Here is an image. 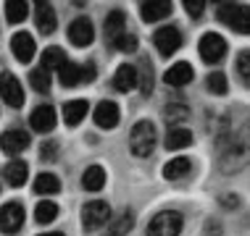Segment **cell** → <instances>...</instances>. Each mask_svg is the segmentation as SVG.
<instances>
[{"mask_svg": "<svg viewBox=\"0 0 250 236\" xmlns=\"http://www.w3.org/2000/svg\"><path fill=\"white\" fill-rule=\"evenodd\" d=\"M129 147L137 158H147L155 150V126L153 121H137L129 134Z\"/></svg>", "mask_w": 250, "mask_h": 236, "instance_id": "6da1fadb", "label": "cell"}, {"mask_svg": "<svg viewBox=\"0 0 250 236\" xmlns=\"http://www.w3.org/2000/svg\"><path fill=\"white\" fill-rule=\"evenodd\" d=\"M58 218V205L53 200H42V202H37V207H35V220L37 223H53V220Z\"/></svg>", "mask_w": 250, "mask_h": 236, "instance_id": "83f0119b", "label": "cell"}, {"mask_svg": "<svg viewBox=\"0 0 250 236\" xmlns=\"http://www.w3.org/2000/svg\"><path fill=\"white\" fill-rule=\"evenodd\" d=\"M98 76L95 66L87 63V66H79V63H71L66 60L63 66L58 69V82L63 87H77V84H84V82H92Z\"/></svg>", "mask_w": 250, "mask_h": 236, "instance_id": "3957f363", "label": "cell"}, {"mask_svg": "<svg viewBox=\"0 0 250 236\" xmlns=\"http://www.w3.org/2000/svg\"><path fill=\"white\" fill-rule=\"evenodd\" d=\"M190 168H192L190 158H174L164 165V176L168 181H179V179H185L187 173H190Z\"/></svg>", "mask_w": 250, "mask_h": 236, "instance_id": "603a6c76", "label": "cell"}, {"mask_svg": "<svg viewBox=\"0 0 250 236\" xmlns=\"http://www.w3.org/2000/svg\"><path fill=\"white\" fill-rule=\"evenodd\" d=\"M29 84H32V90L35 92H50V84H53V79H50V73L48 71H42V69H32L29 71Z\"/></svg>", "mask_w": 250, "mask_h": 236, "instance_id": "f546056e", "label": "cell"}, {"mask_svg": "<svg viewBox=\"0 0 250 236\" xmlns=\"http://www.w3.org/2000/svg\"><path fill=\"white\" fill-rule=\"evenodd\" d=\"M164 118L168 121V124H177V121H187L190 118V110H187L185 105H168L164 110Z\"/></svg>", "mask_w": 250, "mask_h": 236, "instance_id": "d6a6232c", "label": "cell"}, {"mask_svg": "<svg viewBox=\"0 0 250 236\" xmlns=\"http://www.w3.org/2000/svg\"><path fill=\"white\" fill-rule=\"evenodd\" d=\"M35 37L32 35H26V32H16L11 39V50H13V55H16L19 63H29L32 58H35Z\"/></svg>", "mask_w": 250, "mask_h": 236, "instance_id": "4fadbf2b", "label": "cell"}, {"mask_svg": "<svg viewBox=\"0 0 250 236\" xmlns=\"http://www.w3.org/2000/svg\"><path fill=\"white\" fill-rule=\"evenodd\" d=\"M113 87H116L119 92H129L137 87V66L132 63H121L116 73H113Z\"/></svg>", "mask_w": 250, "mask_h": 236, "instance_id": "e0dca14e", "label": "cell"}, {"mask_svg": "<svg viewBox=\"0 0 250 236\" xmlns=\"http://www.w3.org/2000/svg\"><path fill=\"white\" fill-rule=\"evenodd\" d=\"M0 147H3V152L8 155H19L24 152L26 147H29V134L24 129H8L0 134Z\"/></svg>", "mask_w": 250, "mask_h": 236, "instance_id": "7c38bea8", "label": "cell"}, {"mask_svg": "<svg viewBox=\"0 0 250 236\" xmlns=\"http://www.w3.org/2000/svg\"><path fill=\"white\" fill-rule=\"evenodd\" d=\"M124 26H126V13L124 11H111L105 16V35L108 39H116L124 35Z\"/></svg>", "mask_w": 250, "mask_h": 236, "instance_id": "484cf974", "label": "cell"}, {"mask_svg": "<svg viewBox=\"0 0 250 236\" xmlns=\"http://www.w3.org/2000/svg\"><path fill=\"white\" fill-rule=\"evenodd\" d=\"M40 158H42V160H56L58 158V142L56 139L45 142V145L40 147Z\"/></svg>", "mask_w": 250, "mask_h": 236, "instance_id": "e575fe53", "label": "cell"}, {"mask_svg": "<svg viewBox=\"0 0 250 236\" xmlns=\"http://www.w3.org/2000/svg\"><path fill=\"white\" fill-rule=\"evenodd\" d=\"M153 42H155V47H158L161 55L168 58L182 47V32L177 29V26H161V29H155Z\"/></svg>", "mask_w": 250, "mask_h": 236, "instance_id": "8992f818", "label": "cell"}, {"mask_svg": "<svg viewBox=\"0 0 250 236\" xmlns=\"http://www.w3.org/2000/svg\"><path fill=\"white\" fill-rule=\"evenodd\" d=\"M195 79V71H192V66L190 63H174L171 69H166V73H164V82L168 84V87H187Z\"/></svg>", "mask_w": 250, "mask_h": 236, "instance_id": "9a60e30c", "label": "cell"}, {"mask_svg": "<svg viewBox=\"0 0 250 236\" xmlns=\"http://www.w3.org/2000/svg\"><path fill=\"white\" fill-rule=\"evenodd\" d=\"M87 110H90V105H87L84 100H69V103L63 105V121H66V126H79L84 121Z\"/></svg>", "mask_w": 250, "mask_h": 236, "instance_id": "d6986e66", "label": "cell"}, {"mask_svg": "<svg viewBox=\"0 0 250 236\" xmlns=\"http://www.w3.org/2000/svg\"><path fill=\"white\" fill-rule=\"evenodd\" d=\"M182 226H185V220L177 210H161L147 223V236H179Z\"/></svg>", "mask_w": 250, "mask_h": 236, "instance_id": "7a4b0ae2", "label": "cell"}, {"mask_svg": "<svg viewBox=\"0 0 250 236\" xmlns=\"http://www.w3.org/2000/svg\"><path fill=\"white\" fill-rule=\"evenodd\" d=\"M192 131L190 129H182V126H177V129H171L166 134V139H164V145H166V150H185V147H190L192 145Z\"/></svg>", "mask_w": 250, "mask_h": 236, "instance_id": "7402d4cb", "label": "cell"}, {"mask_svg": "<svg viewBox=\"0 0 250 236\" xmlns=\"http://www.w3.org/2000/svg\"><path fill=\"white\" fill-rule=\"evenodd\" d=\"M113 47H119L121 53H134L137 50V37L134 35H121L113 39Z\"/></svg>", "mask_w": 250, "mask_h": 236, "instance_id": "836d02e7", "label": "cell"}, {"mask_svg": "<svg viewBox=\"0 0 250 236\" xmlns=\"http://www.w3.org/2000/svg\"><path fill=\"white\" fill-rule=\"evenodd\" d=\"M198 50H200V58L206 60V63L216 66L221 58L227 55V39L221 35H216V32H206V35L200 37Z\"/></svg>", "mask_w": 250, "mask_h": 236, "instance_id": "5b68a950", "label": "cell"}, {"mask_svg": "<svg viewBox=\"0 0 250 236\" xmlns=\"http://www.w3.org/2000/svg\"><path fill=\"white\" fill-rule=\"evenodd\" d=\"M40 236H63L61 231H53V234H40Z\"/></svg>", "mask_w": 250, "mask_h": 236, "instance_id": "74e56055", "label": "cell"}, {"mask_svg": "<svg viewBox=\"0 0 250 236\" xmlns=\"http://www.w3.org/2000/svg\"><path fill=\"white\" fill-rule=\"evenodd\" d=\"M92 118H95V124L100 129H113V126L119 124L121 113H119V105L111 103V100H103V103H98V108L92 110Z\"/></svg>", "mask_w": 250, "mask_h": 236, "instance_id": "5bb4252c", "label": "cell"}, {"mask_svg": "<svg viewBox=\"0 0 250 236\" xmlns=\"http://www.w3.org/2000/svg\"><path fill=\"white\" fill-rule=\"evenodd\" d=\"M35 5H37V13H35L37 29L42 32V35H53V32H56V26H58L56 11H53L48 3H35Z\"/></svg>", "mask_w": 250, "mask_h": 236, "instance_id": "ac0fdd59", "label": "cell"}, {"mask_svg": "<svg viewBox=\"0 0 250 236\" xmlns=\"http://www.w3.org/2000/svg\"><path fill=\"white\" fill-rule=\"evenodd\" d=\"M0 97L5 100V105L11 108H21L24 105V90H21V82L13 76L11 71H3L0 73Z\"/></svg>", "mask_w": 250, "mask_h": 236, "instance_id": "ba28073f", "label": "cell"}, {"mask_svg": "<svg viewBox=\"0 0 250 236\" xmlns=\"http://www.w3.org/2000/svg\"><path fill=\"white\" fill-rule=\"evenodd\" d=\"M168 13H171V3L168 0H155V3H140V16H143V21L153 24V21H161V18H166Z\"/></svg>", "mask_w": 250, "mask_h": 236, "instance_id": "2e32d148", "label": "cell"}, {"mask_svg": "<svg viewBox=\"0 0 250 236\" xmlns=\"http://www.w3.org/2000/svg\"><path fill=\"white\" fill-rule=\"evenodd\" d=\"M248 13H250L248 5L224 3V5H219V11H216V18H219V21H224L227 26H232V29L240 32V35H248V26H250Z\"/></svg>", "mask_w": 250, "mask_h": 236, "instance_id": "277c9868", "label": "cell"}, {"mask_svg": "<svg viewBox=\"0 0 250 236\" xmlns=\"http://www.w3.org/2000/svg\"><path fill=\"white\" fill-rule=\"evenodd\" d=\"M29 124H32V129L40 131V134L53 131V129H56V124H58L56 108H50V105H37L35 110H32V116H29Z\"/></svg>", "mask_w": 250, "mask_h": 236, "instance_id": "8fae6325", "label": "cell"}, {"mask_svg": "<svg viewBox=\"0 0 250 236\" xmlns=\"http://www.w3.org/2000/svg\"><path fill=\"white\" fill-rule=\"evenodd\" d=\"M24 226V207L19 202H5L0 207V231L3 234H16Z\"/></svg>", "mask_w": 250, "mask_h": 236, "instance_id": "9c48e42d", "label": "cell"}, {"mask_svg": "<svg viewBox=\"0 0 250 236\" xmlns=\"http://www.w3.org/2000/svg\"><path fill=\"white\" fill-rule=\"evenodd\" d=\"M95 39V29H92V21L84 16L74 18V21L69 24V42L77 45V47H87Z\"/></svg>", "mask_w": 250, "mask_h": 236, "instance_id": "30bf717a", "label": "cell"}, {"mask_svg": "<svg viewBox=\"0 0 250 236\" xmlns=\"http://www.w3.org/2000/svg\"><path fill=\"white\" fill-rule=\"evenodd\" d=\"M82 186L87 189V192H100V189L105 186V171L103 165H90L84 171L82 176Z\"/></svg>", "mask_w": 250, "mask_h": 236, "instance_id": "cb8c5ba5", "label": "cell"}, {"mask_svg": "<svg viewBox=\"0 0 250 236\" xmlns=\"http://www.w3.org/2000/svg\"><path fill=\"white\" fill-rule=\"evenodd\" d=\"M108 218H111V207H108V202H103V200H92L82 207V226L87 231H95V228L103 226Z\"/></svg>", "mask_w": 250, "mask_h": 236, "instance_id": "52a82bcc", "label": "cell"}, {"mask_svg": "<svg viewBox=\"0 0 250 236\" xmlns=\"http://www.w3.org/2000/svg\"><path fill=\"white\" fill-rule=\"evenodd\" d=\"M63 63H66V53L61 50V47L53 45V47H48V50L42 53V60H40V69L50 73V71H58Z\"/></svg>", "mask_w": 250, "mask_h": 236, "instance_id": "d4e9b609", "label": "cell"}, {"mask_svg": "<svg viewBox=\"0 0 250 236\" xmlns=\"http://www.w3.org/2000/svg\"><path fill=\"white\" fill-rule=\"evenodd\" d=\"M58 189H61V181L53 176V173H40L37 181H35V194H58Z\"/></svg>", "mask_w": 250, "mask_h": 236, "instance_id": "f1b7e54d", "label": "cell"}, {"mask_svg": "<svg viewBox=\"0 0 250 236\" xmlns=\"http://www.w3.org/2000/svg\"><path fill=\"white\" fill-rule=\"evenodd\" d=\"M206 87L211 94H227V76L221 71H211L206 79Z\"/></svg>", "mask_w": 250, "mask_h": 236, "instance_id": "1f68e13d", "label": "cell"}, {"mask_svg": "<svg viewBox=\"0 0 250 236\" xmlns=\"http://www.w3.org/2000/svg\"><path fill=\"white\" fill-rule=\"evenodd\" d=\"M3 176H5V181H8L11 186H24L26 176H29V168H26L24 160H11V163L5 165Z\"/></svg>", "mask_w": 250, "mask_h": 236, "instance_id": "44dd1931", "label": "cell"}, {"mask_svg": "<svg viewBox=\"0 0 250 236\" xmlns=\"http://www.w3.org/2000/svg\"><path fill=\"white\" fill-rule=\"evenodd\" d=\"M26 13H29V5L24 0H8L5 3V21L8 24H21L26 18Z\"/></svg>", "mask_w": 250, "mask_h": 236, "instance_id": "4316f807", "label": "cell"}, {"mask_svg": "<svg viewBox=\"0 0 250 236\" xmlns=\"http://www.w3.org/2000/svg\"><path fill=\"white\" fill-rule=\"evenodd\" d=\"M237 66H240V73H242V79H250V53L248 50H242L240 53V58H237Z\"/></svg>", "mask_w": 250, "mask_h": 236, "instance_id": "d590c367", "label": "cell"}, {"mask_svg": "<svg viewBox=\"0 0 250 236\" xmlns=\"http://www.w3.org/2000/svg\"><path fill=\"white\" fill-rule=\"evenodd\" d=\"M137 82L143 87V94L147 97V94L153 92V69H150V63H147V58H143V63H140V69H137Z\"/></svg>", "mask_w": 250, "mask_h": 236, "instance_id": "4dcf8cb0", "label": "cell"}, {"mask_svg": "<svg viewBox=\"0 0 250 236\" xmlns=\"http://www.w3.org/2000/svg\"><path fill=\"white\" fill-rule=\"evenodd\" d=\"M203 8H206V3H203V0H185V11L190 13V16H195V18L203 13Z\"/></svg>", "mask_w": 250, "mask_h": 236, "instance_id": "8d00e7d4", "label": "cell"}, {"mask_svg": "<svg viewBox=\"0 0 250 236\" xmlns=\"http://www.w3.org/2000/svg\"><path fill=\"white\" fill-rule=\"evenodd\" d=\"M134 226V213L132 210H121L119 215L111 218V226H108V234L105 236H126Z\"/></svg>", "mask_w": 250, "mask_h": 236, "instance_id": "ffe728a7", "label": "cell"}]
</instances>
